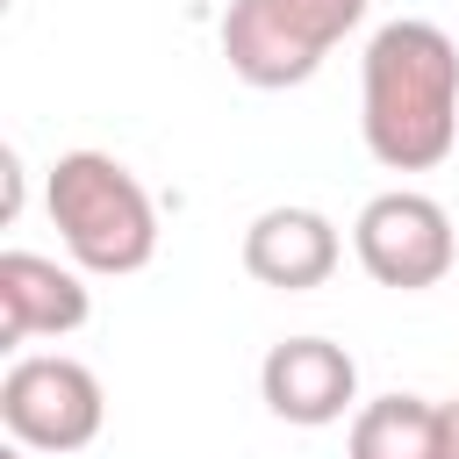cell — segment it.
Wrapping results in <instances>:
<instances>
[{"label": "cell", "instance_id": "obj_1", "mask_svg": "<svg viewBox=\"0 0 459 459\" xmlns=\"http://www.w3.org/2000/svg\"><path fill=\"white\" fill-rule=\"evenodd\" d=\"M359 136L387 172H430L459 143V43L437 22H380L359 57Z\"/></svg>", "mask_w": 459, "mask_h": 459}, {"label": "cell", "instance_id": "obj_2", "mask_svg": "<svg viewBox=\"0 0 459 459\" xmlns=\"http://www.w3.org/2000/svg\"><path fill=\"white\" fill-rule=\"evenodd\" d=\"M43 208L79 273L129 280L158 258V208H151L143 179L108 151H65L43 172Z\"/></svg>", "mask_w": 459, "mask_h": 459}, {"label": "cell", "instance_id": "obj_3", "mask_svg": "<svg viewBox=\"0 0 459 459\" xmlns=\"http://www.w3.org/2000/svg\"><path fill=\"white\" fill-rule=\"evenodd\" d=\"M373 0H230L222 7V57L244 86L287 93L323 72V57L366 22Z\"/></svg>", "mask_w": 459, "mask_h": 459}, {"label": "cell", "instance_id": "obj_4", "mask_svg": "<svg viewBox=\"0 0 459 459\" xmlns=\"http://www.w3.org/2000/svg\"><path fill=\"white\" fill-rule=\"evenodd\" d=\"M0 423L29 452H86L108 423L100 373L65 351H14L0 373Z\"/></svg>", "mask_w": 459, "mask_h": 459}, {"label": "cell", "instance_id": "obj_5", "mask_svg": "<svg viewBox=\"0 0 459 459\" xmlns=\"http://www.w3.org/2000/svg\"><path fill=\"white\" fill-rule=\"evenodd\" d=\"M351 258L366 265V280L394 287V294H423L459 265V230L445 215L437 194L423 186H387L359 208L351 222Z\"/></svg>", "mask_w": 459, "mask_h": 459}, {"label": "cell", "instance_id": "obj_6", "mask_svg": "<svg viewBox=\"0 0 459 459\" xmlns=\"http://www.w3.org/2000/svg\"><path fill=\"white\" fill-rule=\"evenodd\" d=\"M258 394L294 430L344 423V416H359V359L330 337H280L258 359Z\"/></svg>", "mask_w": 459, "mask_h": 459}, {"label": "cell", "instance_id": "obj_7", "mask_svg": "<svg viewBox=\"0 0 459 459\" xmlns=\"http://www.w3.org/2000/svg\"><path fill=\"white\" fill-rule=\"evenodd\" d=\"M344 258V237L323 208H301V201H280V208H258L244 222V273L258 287H280V294H308L337 273Z\"/></svg>", "mask_w": 459, "mask_h": 459}, {"label": "cell", "instance_id": "obj_8", "mask_svg": "<svg viewBox=\"0 0 459 459\" xmlns=\"http://www.w3.org/2000/svg\"><path fill=\"white\" fill-rule=\"evenodd\" d=\"M93 294L79 265H57L43 251H0V337L36 344V337H72L86 330Z\"/></svg>", "mask_w": 459, "mask_h": 459}, {"label": "cell", "instance_id": "obj_9", "mask_svg": "<svg viewBox=\"0 0 459 459\" xmlns=\"http://www.w3.org/2000/svg\"><path fill=\"white\" fill-rule=\"evenodd\" d=\"M344 459H437V402H423V394L359 402V416L344 430Z\"/></svg>", "mask_w": 459, "mask_h": 459}, {"label": "cell", "instance_id": "obj_10", "mask_svg": "<svg viewBox=\"0 0 459 459\" xmlns=\"http://www.w3.org/2000/svg\"><path fill=\"white\" fill-rule=\"evenodd\" d=\"M437 459H459V394L437 402Z\"/></svg>", "mask_w": 459, "mask_h": 459}, {"label": "cell", "instance_id": "obj_11", "mask_svg": "<svg viewBox=\"0 0 459 459\" xmlns=\"http://www.w3.org/2000/svg\"><path fill=\"white\" fill-rule=\"evenodd\" d=\"M0 459H29V445H14V437H7V452H0Z\"/></svg>", "mask_w": 459, "mask_h": 459}]
</instances>
